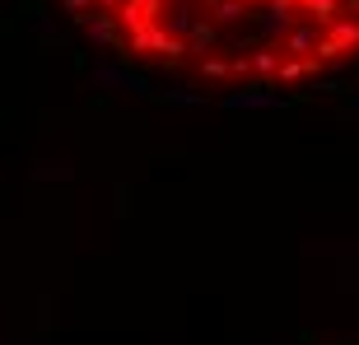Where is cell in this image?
<instances>
[{
  "mask_svg": "<svg viewBox=\"0 0 359 345\" xmlns=\"http://www.w3.org/2000/svg\"><path fill=\"white\" fill-rule=\"evenodd\" d=\"M131 66L210 89H290L359 61V0H61Z\"/></svg>",
  "mask_w": 359,
  "mask_h": 345,
  "instance_id": "obj_1",
  "label": "cell"
}]
</instances>
